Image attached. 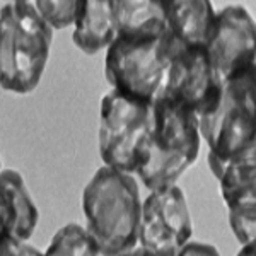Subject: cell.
<instances>
[{"label":"cell","mask_w":256,"mask_h":256,"mask_svg":"<svg viewBox=\"0 0 256 256\" xmlns=\"http://www.w3.org/2000/svg\"><path fill=\"white\" fill-rule=\"evenodd\" d=\"M82 210L101 254H128L138 246L142 200L132 172L99 168L82 192Z\"/></svg>","instance_id":"6da1fadb"},{"label":"cell","mask_w":256,"mask_h":256,"mask_svg":"<svg viewBox=\"0 0 256 256\" xmlns=\"http://www.w3.org/2000/svg\"><path fill=\"white\" fill-rule=\"evenodd\" d=\"M154 125L140 156L135 174L148 192L176 184L200 152L198 118L166 96L152 102Z\"/></svg>","instance_id":"7a4b0ae2"},{"label":"cell","mask_w":256,"mask_h":256,"mask_svg":"<svg viewBox=\"0 0 256 256\" xmlns=\"http://www.w3.org/2000/svg\"><path fill=\"white\" fill-rule=\"evenodd\" d=\"M53 28L31 2L0 9V88L16 94L36 89L50 56Z\"/></svg>","instance_id":"3957f363"},{"label":"cell","mask_w":256,"mask_h":256,"mask_svg":"<svg viewBox=\"0 0 256 256\" xmlns=\"http://www.w3.org/2000/svg\"><path fill=\"white\" fill-rule=\"evenodd\" d=\"M172 50V34L116 36L104 58V76L113 90L154 102L162 94Z\"/></svg>","instance_id":"277c9868"},{"label":"cell","mask_w":256,"mask_h":256,"mask_svg":"<svg viewBox=\"0 0 256 256\" xmlns=\"http://www.w3.org/2000/svg\"><path fill=\"white\" fill-rule=\"evenodd\" d=\"M208 156L220 160L256 150V68L222 82L216 108L198 118Z\"/></svg>","instance_id":"5b68a950"},{"label":"cell","mask_w":256,"mask_h":256,"mask_svg":"<svg viewBox=\"0 0 256 256\" xmlns=\"http://www.w3.org/2000/svg\"><path fill=\"white\" fill-rule=\"evenodd\" d=\"M152 125V102L128 98L111 89L102 98L99 113L98 137L102 162L134 174Z\"/></svg>","instance_id":"8992f818"},{"label":"cell","mask_w":256,"mask_h":256,"mask_svg":"<svg viewBox=\"0 0 256 256\" xmlns=\"http://www.w3.org/2000/svg\"><path fill=\"white\" fill-rule=\"evenodd\" d=\"M192 234V216L183 190L178 184L152 190L142 202L138 246L147 254L176 256Z\"/></svg>","instance_id":"52a82bcc"},{"label":"cell","mask_w":256,"mask_h":256,"mask_svg":"<svg viewBox=\"0 0 256 256\" xmlns=\"http://www.w3.org/2000/svg\"><path fill=\"white\" fill-rule=\"evenodd\" d=\"M222 94V79L202 46H184L172 38V50L162 94L180 102L196 118L216 108Z\"/></svg>","instance_id":"ba28073f"},{"label":"cell","mask_w":256,"mask_h":256,"mask_svg":"<svg viewBox=\"0 0 256 256\" xmlns=\"http://www.w3.org/2000/svg\"><path fill=\"white\" fill-rule=\"evenodd\" d=\"M205 52L222 82L256 68L254 20L250 12L241 6H227L217 12Z\"/></svg>","instance_id":"9c48e42d"},{"label":"cell","mask_w":256,"mask_h":256,"mask_svg":"<svg viewBox=\"0 0 256 256\" xmlns=\"http://www.w3.org/2000/svg\"><path fill=\"white\" fill-rule=\"evenodd\" d=\"M38 218L22 176L14 169H0V256L40 254L28 244Z\"/></svg>","instance_id":"30bf717a"},{"label":"cell","mask_w":256,"mask_h":256,"mask_svg":"<svg viewBox=\"0 0 256 256\" xmlns=\"http://www.w3.org/2000/svg\"><path fill=\"white\" fill-rule=\"evenodd\" d=\"M72 40L86 55L106 50L118 36L114 0H79Z\"/></svg>","instance_id":"8fae6325"},{"label":"cell","mask_w":256,"mask_h":256,"mask_svg":"<svg viewBox=\"0 0 256 256\" xmlns=\"http://www.w3.org/2000/svg\"><path fill=\"white\" fill-rule=\"evenodd\" d=\"M164 14L178 43L205 48L217 14L210 0H164Z\"/></svg>","instance_id":"7c38bea8"},{"label":"cell","mask_w":256,"mask_h":256,"mask_svg":"<svg viewBox=\"0 0 256 256\" xmlns=\"http://www.w3.org/2000/svg\"><path fill=\"white\" fill-rule=\"evenodd\" d=\"M114 18L120 36L168 31L164 0H114Z\"/></svg>","instance_id":"4fadbf2b"},{"label":"cell","mask_w":256,"mask_h":256,"mask_svg":"<svg viewBox=\"0 0 256 256\" xmlns=\"http://www.w3.org/2000/svg\"><path fill=\"white\" fill-rule=\"evenodd\" d=\"M46 254L50 256H96L101 254L92 232L84 226L67 224L52 238Z\"/></svg>","instance_id":"5bb4252c"},{"label":"cell","mask_w":256,"mask_h":256,"mask_svg":"<svg viewBox=\"0 0 256 256\" xmlns=\"http://www.w3.org/2000/svg\"><path fill=\"white\" fill-rule=\"evenodd\" d=\"M229 226L242 246L253 244L256 238V200L241 202L227 207Z\"/></svg>","instance_id":"9a60e30c"},{"label":"cell","mask_w":256,"mask_h":256,"mask_svg":"<svg viewBox=\"0 0 256 256\" xmlns=\"http://www.w3.org/2000/svg\"><path fill=\"white\" fill-rule=\"evenodd\" d=\"M32 6L53 30H65L74 24L79 0H34Z\"/></svg>","instance_id":"2e32d148"},{"label":"cell","mask_w":256,"mask_h":256,"mask_svg":"<svg viewBox=\"0 0 256 256\" xmlns=\"http://www.w3.org/2000/svg\"><path fill=\"white\" fill-rule=\"evenodd\" d=\"M180 254H217V250L210 244H202V242H186L180 250Z\"/></svg>","instance_id":"e0dca14e"},{"label":"cell","mask_w":256,"mask_h":256,"mask_svg":"<svg viewBox=\"0 0 256 256\" xmlns=\"http://www.w3.org/2000/svg\"><path fill=\"white\" fill-rule=\"evenodd\" d=\"M7 2H30V0H7Z\"/></svg>","instance_id":"ac0fdd59"}]
</instances>
